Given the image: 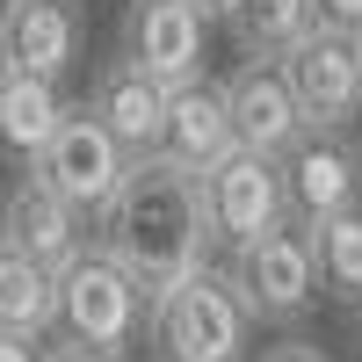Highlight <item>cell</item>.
<instances>
[{
    "label": "cell",
    "instance_id": "1",
    "mask_svg": "<svg viewBox=\"0 0 362 362\" xmlns=\"http://www.w3.org/2000/svg\"><path fill=\"white\" fill-rule=\"evenodd\" d=\"M102 247L145 283V297H167L174 283H189L210 268V189L196 167H181L174 153L131 160L116 203L102 210Z\"/></svg>",
    "mask_w": 362,
    "mask_h": 362
},
{
    "label": "cell",
    "instance_id": "2",
    "mask_svg": "<svg viewBox=\"0 0 362 362\" xmlns=\"http://www.w3.org/2000/svg\"><path fill=\"white\" fill-rule=\"evenodd\" d=\"M58 334L102 355H131L138 334H153V297L102 239L58 276Z\"/></svg>",
    "mask_w": 362,
    "mask_h": 362
},
{
    "label": "cell",
    "instance_id": "3",
    "mask_svg": "<svg viewBox=\"0 0 362 362\" xmlns=\"http://www.w3.org/2000/svg\"><path fill=\"white\" fill-rule=\"evenodd\" d=\"M247 334L254 312L232 290L225 268L174 283L167 297H153V355L160 362H247Z\"/></svg>",
    "mask_w": 362,
    "mask_h": 362
},
{
    "label": "cell",
    "instance_id": "4",
    "mask_svg": "<svg viewBox=\"0 0 362 362\" xmlns=\"http://www.w3.org/2000/svg\"><path fill=\"white\" fill-rule=\"evenodd\" d=\"M225 276H232L239 297H247L254 326H297V319H312L319 290H326V276H319V247H312L305 225H276L268 239L239 247V254L225 261Z\"/></svg>",
    "mask_w": 362,
    "mask_h": 362
},
{
    "label": "cell",
    "instance_id": "5",
    "mask_svg": "<svg viewBox=\"0 0 362 362\" xmlns=\"http://www.w3.org/2000/svg\"><path fill=\"white\" fill-rule=\"evenodd\" d=\"M29 174H37L51 196H66L80 218H87V210L102 218V210L116 203V189H124V174H131V153L116 145V131L87 102H73V116L58 124V138L44 145V153L29 160Z\"/></svg>",
    "mask_w": 362,
    "mask_h": 362
},
{
    "label": "cell",
    "instance_id": "6",
    "mask_svg": "<svg viewBox=\"0 0 362 362\" xmlns=\"http://www.w3.org/2000/svg\"><path fill=\"white\" fill-rule=\"evenodd\" d=\"M210 189V232H218V247L239 254L254 247V239H268L276 225H290V174L283 160H261V153H225L218 167L203 174Z\"/></svg>",
    "mask_w": 362,
    "mask_h": 362
},
{
    "label": "cell",
    "instance_id": "7",
    "mask_svg": "<svg viewBox=\"0 0 362 362\" xmlns=\"http://www.w3.org/2000/svg\"><path fill=\"white\" fill-rule=\"evenodd\" d=\"M283 73H290V95H297L312 131H348L362 116V37H348V29L319 22L312 37L283 58Z\"/></svg>",
    "mask_w": 362,
    "mask_h": 362
},
{
    "label": "cell",
    "instance_id": "8",
    "mask_svg": "<svg viewBox=\"0 0 362 362\" xmlns=\"http://www.w3.org/2000/svg\"><path fill=\"white\" fill-rule=\"evenodd\" d=\"M225 102H232V131H239V145H247V153H261V160H290L297 145L312 138L305 109H297V95H290L283 58H247V66L225 80Z\"/></svg>",
    "mask_w": 362,
    "mask_h": 362
},
{
    "label": "cell",
    "instance_id": "9",
    "mask_svg": "<svg viewBox=\"0 0 362 362\" xmlns=\"http://www.w3.org/2000/svg\"><path fill=\"white\" fill-rule=\"evenodd\" d=\"M203 44H210V15L189 0H131L124 8V58H138L160 87H196Z\"/></svg>",
    "mask_w": 362,
    "mask_h": 362
},
{
    "label": "cell",
    "instance_id": "10",
    "mask_svg": "<svg viewBox=\"0 0 362 362\" xmlns=\"http://www.w3.org/2000/svg\"><path fill=\"white\" fill-rule=\"evenodd\" d=\"M87 109L102 116V124L116 131V145H124L131 160L145 153H167V109H174V87H160L153 73L138 66V58H102L95 80H87Z\"/></svg>",
    "mask_w": 362,
    "mask_h": 362
},
{
    "label": "cell",
    "instance_id": "11",
    "mask_svg": "<svg viewBox=\"0 0 362 362\" xmlns=\"http://www.w3.org/2000/svg\"><path fill=\"white\" fill-rule=\"evenodd\" d=\"M283 174H290V218L305 232H319L326 218L362 210V145L348 131H312L283 160Z\"/></svg>",
    "mask_w": 362,
    "mask_h": 362
},
{
    "label": "cell",
    "instance_id": "12",
    "mask_svg": "<svg viewBox=\"0 0 362 362\" xmlns=\"http://www.w3.org/2000/svg\"><path fill=\"white\" fill-rule=\"evenodd\" d=\"M0 247L22 254V261H37V268H51V276H66L95 239L80 232V210L66 196H51L37 174H15L8 203H0Z\"/></svg>",
    "mask_w": 362,
    "mask_h": 362
},
{
    "label": "cell",
    "instance_id": "13",
    "mask_svg": "<svg viewBox=\"0 0 362 362\" xmlns=\"http://www.w3.org/2000/svg\"><path fill=\"white\" fill-rule=\"evenodd\" d=\"M87 51V22H80V0H8L0 8V58L15 73H37V80H66Z\"/></svg>",
    "mask_w": 362,
    "mask_h": 362
},
{
    "label": "cell",
    "instance_id": "14",
    "mask_svg": "<svg viewBox=\"0 0 362 362\" xmlns=\"http://www.w3.org/2000/svg\"><path fill=\"white\" fill-rule=\"evenodd\" d=\"M167 153L181 167H196L210 174L225 153H239V131H232V102H225V87H174V109H167Z\"/></svg>",
    "mask_w": 362,
    "mask_h": 362
},
{
    "label": "cell",
    "instance_id": "15",
    "mask_svg": "<svg viewBox=\"0 0 362 362\" xmlns=\"http://www.w3.org/2000/svg\"><path fill=\"white\" fill-rule=\"evenodd\" d=\"M66 116H73V102L58 95V80H37V73L0 66V145H8L22 167L58 138V124H66Z\"/></svg>",
    "mask_w": 362,
    "mask_h": 362
},
{
    "label": "cell",
    "instance_id": "16",
    "mask_svg": "<svg viewBox=\"0 0 362 362\" xmlns=\"http://www.w3.org/2000/svg\"><path fill=\"white\" fill-rule=\"evenodd\" d=\"M225 29H232V44L247 58H290L319 29V8L312 0H232Z\"/></svg>",
    "mask_w": 362,
    "mask_h": 362
},
{
    "label": "cell",
    "instance_id": "17",
    "mask_svg": "<svg viewBox=\"0 0 362 362\" xmlns=\"http://www.w3.org/2000/svg\"><path fill=\"white\" fill-rule=\"evenodd\" d=\"M0 326L8 341H44L58 326V276L0 247Z\"/></svg>",
    "mask_w": 362,
    "mask_h": 362
},
{
    "label": "cell",
    "instance_id": "18",
    "mask_svg": "<svg viewBox=\"0 0 362 362\" xmlns=\"http://www.w3.org/2000/svg\"><path fill=\"white\" fill-rule=\"evenodd\" d=\"M312 247H319L326 297L362 312V210H348V218H326V225L312 232Z\"/></svg>",
    "mask_w": 362,
    "mask_h": 362
},
{
    "label": "cell",
    "instance_id": "19",
    "mask_svg": "<svg viewBox=\"0 0 362 362\" xmlns=\"http://www.w3.org/2000/svg\"><path fill=\"white\" fill-rule=\"evenodd\" d=\"M326 29H348V37H362V0H312Z\"/></svg>",
    "mask_w": 362,
    "mask_h": 362
},
{
    "label": "cell",
    "instance_id": "20",
    "mask_svg": "<svg viewBox=\"0 0 362 362\" xmlns=\"http://www.w3.org/2000/svg\"><path fill=\"white\" fill-rule=\"evenodd\" d=\"M261 362H334V355L312 341H276V348H261Z\"/></svg>",
    "mask_w": 362,
    "mask_h": 362
},
{
    "label": "cell",
    "instance_id": "21",
    "mask_svg": "<svg viewBox=\"0 0 362 362\" xmlns=\"http://www.w3.org/2000/svg\"><path fill=\"white\" fill-rule=\"evenodd\" d=\"M51 362H124V355H102V348H80V341H58Z\"/></svg>",
    "mask_w": 362,
    "mask_h": 362
},
{
    "label": "cell",
    "instance_id": "22",
    "mask_svg": "<svg viewBox=\"0 0 362 362\" xmlns=\"http://www.w3.org/2000/svg\"><path fill=\"white\" fill-rule=\"evenodd\" d=\"M0 362H51V348H44V341H8Z\"/></svg>",
    "mask_w": 362,
    "mask_h": 362
},
{
    "label": "cell",
    "instance_id": "23",
    "mask_svg": "<svg viewBox=\"0 0 362 362\" xmlns=\"http://www.w3.org/2000/svg\"><path fill=\"white\" fill-rule=\"evenodd\" d=\"M189 8H203V15H225V8H232V0H189Z\"/></svg>",
    "mask_w": 362,
    "mask_h": 362
}]
</instances>
